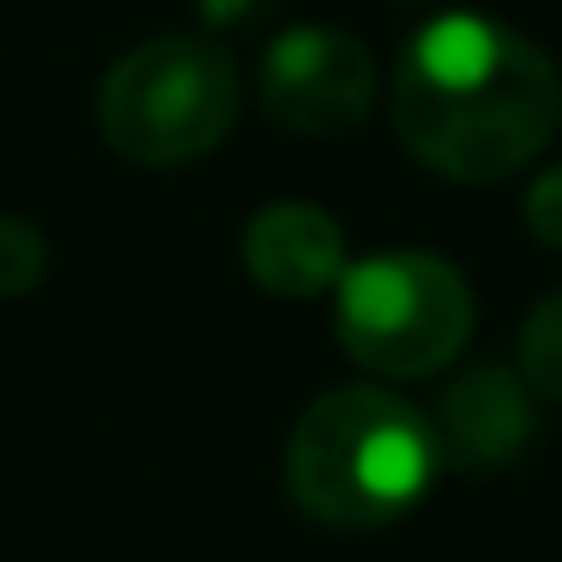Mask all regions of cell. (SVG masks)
<instances>
[{
	"instance_id": "cell-9",
	"label": "cell",
	"mask_w": 562,
	"mask_h": 562,
	"mask_svg": "<svg viewBox=\"0 0 562 562\" xmlns=\"http://www.w3.org/2000/svg\"><path fill=\"white\" fill-rule=\"evenodd\" d=\"M49 272V243L31 218H13V212H0V303H13V296H31Z\"/></svg>"
},
{
	"instance_id": "cell-8",
	"label": "cell",
	"mask_w": 562,
	"mask_h": 562,
	"mask_svg": "<svg viewBox=\"0 0 562 562\" xmlns=\"http://www.w3.org/2000/svg\"><path fill=\"white\" fill-rule=\"evenodd\" d=\"M520 381L538 393V400H557L562 405V291L538 296L520 321Z\"/></svg>"
},
{
	"instance_id": "cell-7",
	"label": "cell",
	"mask_w": 562,
	"mask_h": 562,
	"mask_svg": "<svg viewBox=\"0 0 562 562\" xmlns=\"http://www.w3.org/2000/svg\"><path fill=\"white\" fill-rule=\"evenodd\" d=\"M345 260V231L333 212L308 200H272L243 224V272L279 303H308L339 284Z\"/></svg>"
},
{
	"instance_id": "cell-4",
	"label": "cell",
	"mask_w": 562,
	"mask_h": 562,
	"mask_svg": "<svg viewBox=\"0 0 562 562\" xmlns=\"http://www.w3.org/2000/svg\"><path fill=\"white\" fill-rule=\"evenodd\" d=\"M333 333L345 357L381 381H424L472 339V284L429 248H381L333 284Z\"/></svg>"
},
{
	"instance_id": "cell-6",
	"label": "cell",
	"mask_w": 562,
	"mask_h": 562,
	"mask_svg": "<svg viewBox=\"0 0 562 562\" xmlns=\"http://www.w3.org/2000/svg\"><path fill=\"white\" fill-rule=\"evenodd\" d=\"M441 465L460 472H508L538 448V393L508 363H472L441 387V405L429 417Z\"/></svg>"
},
{
	"instance_id": "cell-3",
	"label": "cell",
	"mask_w": 562,
	"mask_h": 562,
	"mask_svg": "<svg viewBox=\"0 0 562 562\" xmlns=\"http://www.w3.org/2000/svg\"><path fill=\"white\" fill-rule=\"evenodd\" d=\"M243 79L206 37H151L127 49L98 86V134L139 170H182L231 139Z\"/></svg>"
},
{
	"instance_id": "cell-2",
	"label": "cell",
	"mask_w": 562,
	"mask_h": 562,
	"mask_svg": "<svg viewBox=\"0 0 562 562\" xmlns=\"http://www.w3.org/2000/svg\"><path fill=\"white\" fill-rule=\"evenodd\" d=\"M436 472L441 448L429 417L375 381L315 393L284 441V496L333 532L393 526L429 496Z\"/></svg>"
},
{
	"instance_id": "cell-1",
	"label": "cell",
	"mask_w": 562,
	"mask_h": 562,
	"mask_svg": "<svg viewBox=\"0 0 562 562\" xmlns=\"http://www.w3.org/2000/svg\"><path fill=\"white\" fill-rule=\"evenodd\" d=\"M387 115L424 170L490 188L538 164L557 139L562 74L526 31L484 13H441L393 61Z\"/></svg>"
},
{
	"instance_id": "cell-5",
	"label": "cell",
	"mask_w": 562,
	"mask_h": 562,
	"mask_svg": "<svg viewBox=\"0 0 562 562\" xmlns=\"http://www.w3.org/2000/svg\"><path fill=\"white\" fill-rule=\"evenodd\" d=\"M381 98L375 55L333 25H296L272 37L260 61V110L272 127L303 139H333L369 122Z\"/></svg>"
},
{
	"instance_id": "cell-11",
	"label": "cell",
	"mask_w": 562,
	"mask_h": 562,
	"mask_svg": "<svg viewBox=\"0 0 562 562\" xmlns=\"http://www.w3.org/2000/svg\"><path fill=\"white\" fill-rule=\"evenodd\" d=\"M279 0H200V19H206L212 31H243L255 25V19H267Z\"/></svg>"
},
{
	"instance_id": "cell-10",
	"label": "cell",
	"mask_w": 562,
	"mask_h": 562,
	"mask_svg": "<svg viewBox=\"0 0 562 562\" xmlns=\"http://www.w3.org/2000/svg\"><path fill=\"white\" fill-rule=\"evenodd\" d=\"M520 218H526V231H532L550 255H562V164H557V170H544L532 188H526Z\"/></svg>"
}]
</instances>
